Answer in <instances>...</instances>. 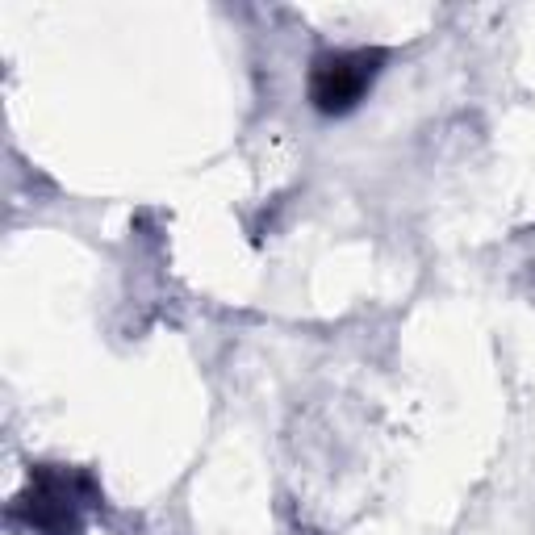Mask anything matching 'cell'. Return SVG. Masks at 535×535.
I'll return each mask as SVG.
<instances>
[{"label":"cell","instance_id":"obj_1","mask_svg":"<svg viewBox=\"0 0 535 535\" xmlns=\"http://www.w3.org/2000/svg\"><path fill=\"white\" fill-rule=\"evenodd\" d=\"M381 72V51H339V55H322L314 63V80H310V97L322 113H347L356 109L368 84Z\"/></svg>","mask_w":535,"mask_h":535}]
</instances>
